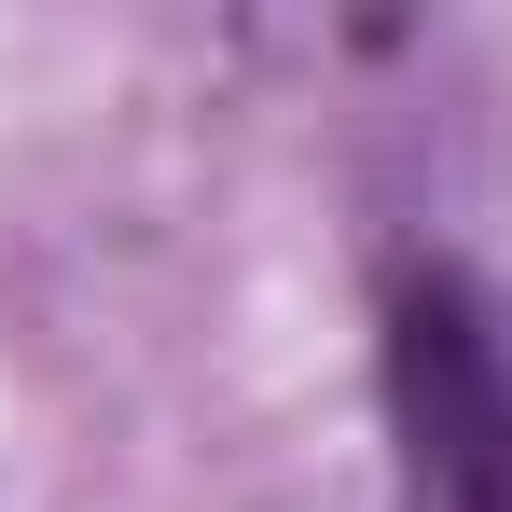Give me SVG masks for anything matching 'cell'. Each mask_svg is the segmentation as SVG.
<instances>
[{"label": "cell", "mask_w": 512, "mask_h": 512, "mask_svg": "<svg viewBox=\"0 0 512 512\" xmlns=\"http://www.w3.org/2000/svg\"><path fill=\"white\" fill-rule=\"evenodd\" d=\"M388 429L429 512H512V319L485 305L471 263H402L388 277Z\"/></svg>", "instance_id": "obj_1"}]
</instances>
